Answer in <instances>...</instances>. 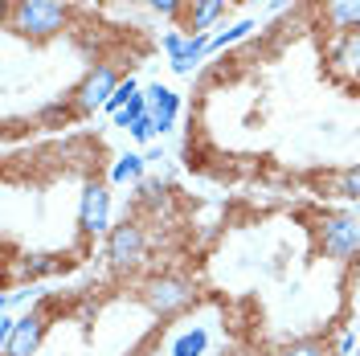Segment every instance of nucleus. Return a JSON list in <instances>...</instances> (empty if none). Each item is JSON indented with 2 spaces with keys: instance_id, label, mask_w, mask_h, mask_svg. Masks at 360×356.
Returning a JSON list of instances; mask_svg holds the SVG:
<instances>
[{
  "instance_id": "f257e3e1",
  "label": "nucleus",
  "mask_w": 360,
  "mask_h": 356,
  "mask_svg": "<svg viewBox=\"0 0 360 356\" xmlns=\"http://www.w3.org/2000/svg\"><path fill=\"white\" fill-rule=\"evenodd\" d=\"M70 4L66 0H17L4 8V25L13 37H25L33 45H45L53 37H62L70 29Z\"/></svg>"
},
{
  "instance_id": "f03ea898",
  "label": "nucleus",
  "mask_w": 360,
  "mask_h": 356,
  "mask_svg": "<svg viewBox=\"0 0 360 356\" xmlns=\"http://www.w3.org/2000/svg\"><path fill=\"white\" fill-rule=\"evenodd\" d=\"M139 303L156 315V319H176L180 312H188L197 303V287L184 274H152L139 287Z\"/></svg>"
},
{
  "instance_id": "7ed1b4c3",
  "label": "nucleus",
  "mask_w": 360,
  "mask_h": 356,
  "mask_svg": "<svg viewBox=\"0 0 360 356\" xmlns=\"http://www.w3.org/2000/svg\"><path fill=\"white\" fill-rule=\"evenodd\" d=\"M315 242L323 250V258H332V262H352L360 254V217L323 213V217L315 222Z\"/></svg>"
},
{
  "instance_id": "20e7f679",
  "label": "nucleus",
  "mask_w": 360,
  "mask_h": 356,
  "mask_svg": "<svg viewBox=\"0 0 360 356\" xmlns=\"http://www.w3.org/2000/svg\"><path fill=\"white\" fill-rule=\"evenodd\" d=\"M123 74L111 66V62H94V66L82 74V82L70 90V103H74V115H94V111H107L111 94L119 90Z\"/></svg>"
},
{
  "instance_id": "39448f33",
  "label": "nucleus",
  "mask_w": 360,
  "mask_h": 356,
  "mask_svg": "<svg viewBox=\"0 0 360 356\" xmlns=\"http://www.w3.org/2000/svg\"><path fill=\"white\" fill-rule=\"evenodd\" d=\"M78 229L82 238H107L111 225V180H86L78 197Z\"/></svg>"
},
{
  "instance_id": "423d86ee",
  "label": "nucleus",
  "mask_w": 360,
  "mask_h": 356,
  "mask_svg": "<svg viewBox=\"0 0 360 356\" xmlns=\"http://www.w3.org/2000/svg\"><path fill=\"white\" fill-rule=\"evenodd\" d=\"M148 258V229L139 222H119L107 234V262L111 270H135Z\"/></svg>"
},
{
  "instance_id": "0eeeda50",
  "label": "nucleus",
  "mask_w": 360,
  "mask_h": 356,
  "mask_svg": "<svg viewBox=\"0 0 360 356\" xmlns=\"http://www.w3.org/2000/svg\"><path fill=\"white\" fill-rule=\"evenodd\" d=\"M45 332H49V312L45 307H29L17 319V332L8 336V344L0 348V356H37Z\"/></svg>"
},
{
  "instance_id": "6e6552de",
  "label": "nucleus",
  "mask_w": 360,
  "mask_h": 356,
  "mask_svg": "<svg viewBox=\"0 0 360 356\" xmlns=\"http://www.w3.org/2000/svg\"><path fill=\"white\" fill-rule=\"evenodd\" d=\"M319 25L336 42L360 33V0H319Z\"/></svg>"
},
{
  "instance_id": "1a4fd4ad",
  "label": "nucleus",
  "mask_w": 360,
  "mask_h": 356,
  "mask_svg": "<svg viewBox=\"0 0 360 356\" xmlns=\"http://www.w3.org/2000/svg\"><path fill=\"white\" fill-rule=\"evenodd\" d=\"M143 98H148V111H152V119H156L160 135L172 132V123H176V115H180V94L176 90L152 82V87L143 90Z\"/></svg>"
},
{
  "instance_id": "9d476101",
  "label": "nucleus",
  "mask_w": 360,
  "mask_h": 356,
  "mask_svg": "<svg viewBox=\"0 0 360 356\" xmlns=\"http://www.w3.org/2000/svg\"><path fill=\"white\" fill-rule=\"evenodd\" d=\"M225 8H229V0H188V13H184V33L188 37H197V33H213V25L225 17Z\"/></svg>"
},
{
  "instance_id": "9b49d317",
  "label": "nucleus",
  "mask_w": 360,
  "mask_h": 356,
  "mask_svg": "<svg viewBox=\"0 0 360 356\" xmlns=\"http://www.w3.org/2000/svg\"><path fill=\"white\" fill-rule=\"evenodd\" d=\"M319 193L323 197H336V201H360V164L319 177Z\"/></svg>"
},
{
  "instance_id": "f8f14e48",
  "label": "nucleus",
  "mask_w": 360,
  "mask_h": 356,
  "mask_svg": "<svg viewBox=\"0 0 360 356\" xmlns=\"http://www.w3.org/2000/svg\"><path fill=\"white\" fill-rule=\"evenodd\" d=\"M213 53V33H197V37H188L184 49H180L176 58H172V70H176L180 78H188L193 70H201V62Z\"/></svg>"
},
{
  "instance_id": "ddd939ff",
  "label": "nucleus",
  "mask_w": 360,
  "mask_h": 356,
  "mask_svg": "<svg viewBox=\"0 0 360 356\" xmlns=\"http://www.w3.org/2000/svg\"><path fill=\"white\" fill-rule=\"evenodd\" d=\"M148 172V156H139V152H127V156H119L111 164V184H139Z\"/></svg>"
},
{
  "instance_id": "4468645a",
  "label": "nucleus",
  "mask_w": 360,
  "mask_h": 356,
  "mask_svg": "<svg viewBox=\"0 0 360 356\" xmlns=\"http://www.w3.org/2000/svg\"><path fill=\"white\" fill-rule=\"evenodd\" d=\"M332 70L336 74H360V33L340 37L336 53H332Z\"/></svg>"
},
{
  "instance_id": "2eb2a0df",
  "label": "nucleus",
  "mask_w": 360,
  "mask_h": 356,
  "mask_svg": "<svg viewBox=\"0 0 360 356\" xmlns=\"http://www.w3.org/2000/svg\"><path fill=\"white\" fill-rule=\"evenodd\" d=\"M274 356H332V348H328V340H319V336H299V340L278 344Z\"/></svg>"
},
{
  "instance_id": "dca6fc26",
  "label": "nucleus",
  "mask_w": 360,
  "mask_h": 356,
  "mask_svg": "<svg viewBox=\"0 0 360 356\" xmlns=\"http://www.w3.org/2000/svg\"><path fill=\"white\" fill-rule=\"evenodd\" d=\"M205 352H209V332L205 328L176 336V344H172V356H205Z\"/></svg>"
},
{
  "instance_id": "f3484780",
  "label": "nucleus",
  "mask_w": 360,
  "mask_h": 356,
  "mask_svg": "<svg viewBox=\"0 0 360 356\" xmlns=\"http://www.w3.org/2000/svg\"><path fill=\"white\" fill-rule=\"evenodd\" d=\"M254 29H258V25L250 21H238V25H229V29H221V33H213V53H217V49H225V45H238V42H246L250 33H254Z\"/></svg>"
},
{
  "instance_id": "a211bd4d",
  "label": "nucleus",
  "mask_w": 360,
  "mask_h": 356,
  "mask_svg": "<svg viewBox=\"0 0 360 356\" xmlns=\"http://www.w3.org/2000/svg\"><path fill=\"white\" fill-rule=\"evenodd\" d=\"M143 115H152V111H148V98H143V94H135L131 103H127V107H123L119 115H111V119H115V127L131 132V127L139 123V119H143Z\"/></svg>"
},
{
  "instance_id": "6ab92c4d",
  "label": "nucleus",
  "mask_w": 360,
  "mask_h": 356,
  "mask_svg": "<svg viewBox=\"0 0 360 356\" xmlns=\"http://www.w3.org/2000/svg\"><path fill=\"white\" fill-rule=\"evenodd\" d=\"M143 8H152L156 17H164V21H184L188 0H143Z\"/></svg>"
},
{
  "instance_id": "aec40b11",
  "label": "nucleus",
  "mask_w": 360,
  "mask_h": 356,
  "mask_svg": "<svg viewBox=\"0 0 360 356\" xmlns=\"http://www.w3.org/2000/svg\"><path fill=\"white\" fill-rule=\"evenodd\" d=\"M135 94H143V90H139V82H135V78H123V82H119V90L111 94V103H107V115H119L135 98Z\"/></svg>"
},
{
  "instance_id": "412c9836",
  "label": "nucleus",
  "mask_w": 360,
  "mask_h": 356,
  "mask_svg": "<svg viewBox=\"0 0 360 356\" xmlns=\"http://www.w3.org/2000/svg\"><path fill=\"white\" fill-rule=\"evenodd\" d=\"M156 135H160V127H156V119H152V115H143V119L131 127V139H135V144H152Z\"/></svg>"
},
{
  "instance_id": "4be33fe9",
  "label": "nucleus",
  "mask_w": 360,
  "mask_h": 356,
  "mask_svg": "<svg viewBox=\"0 0 360 356\" xmlns=\"http://www.w3.org/2000/svg\"><path fill=\"white\" fill-rule=\"evenodd\" d=\"M184 42H188V33H184V29H172V33H164V53H168V58H176L180 49H184Z\"/></svg>"
},
{
  "instance_id": "5701e85b",
  "label": "nucleus",
  "mask_w": 360,
  "mask_h": 356,
  "mask_svg": "<svg viewBox=\"0 0 360 356\" xmlns=\"http://www.w3.org/2000/svg\"><path fill=\"white\" fill-rule=\"evenodd\" d=\"M352 348H356V332H344V336H340V344H336V352H340V356H348Z\"/></svg>"
},
{
  "instance_id": "b1692460",
  "label": "nucleus",
  "mask_w": 360,
  "mask_h": 356,
  "mask_svg": "<svg viewBox=\"0 0 360 356\" xmlns=\"http://www.w3.org/2000/svg\"><path fill=\"white\" fill-rule=\"evenodd\" d=\"M74 8H103V4H111V0H70Z\"/></svg>"
},
{
  "instance_id": "393cba45",
  "label": "nucleus",
  "mask_w": 360,
  "mask_h": 356,
  "mask_svg": "<svg viewBox=\"0 0 360 356\" xmlns=\"http://www.w3.org/2000/svg\"><path fill=\"white\" fill-rule=\"evenodd\" d=\"M266 8H283V4H291V0H262Z\"/></svg>"
},
{
  "instance_id": "a878e982",
  "label": "nucleus",
  "mask_w": 360,
  "mask_h": 356,
  "mask_svg": "<svg viewBox=\"0 0 360 356\" xmlns=\"http://www.w3.org/2000/svg\"><path fill=\"white\" fill-rule=\"evenodd\" d=\"M246 356H258V352H246Z\"/></svg>"
}]
</instances>
